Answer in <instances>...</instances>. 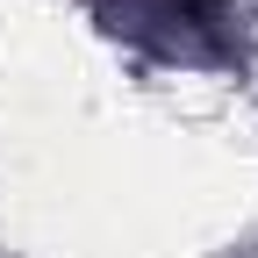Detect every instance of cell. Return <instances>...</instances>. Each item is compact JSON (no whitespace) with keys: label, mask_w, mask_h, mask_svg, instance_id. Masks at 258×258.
Here are the masks:
<instances>
[{"label":"cell","mask_w":258,"mask_h":258,"mask_svg":"<svg viewBox=\"0 0 258 258\" xmlns=\"http://www.w3.org/2000/svg\"><path fill=\"white\" fill-rule=\"evenodd\" d=\"M108 29L129 43H144L158 57H186V64H208L230 50V36H222V0H108Z\"/></svg>","instance_id":"cell-1"}]
</instances>
